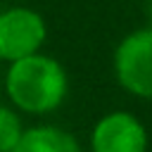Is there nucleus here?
Listing matches in <instances>:
<instances>
[{"mask_svg":"<svg viewBox=\"0 0 152 152\" xmlns=\"http://www.w3.org/2000/svg\"><path fill=\"white\" fill-rule=\"evenodd\" d=\"M2 86L10 102L26 114L43 116L62 107L69 93V76L59 59L36 52L10 62L2 74Z\"/></svg>","mask_w":152,"mask_h":152,"instance_id":"1","label":"nucleus"},{"mask_svg":"<svg viewBox=\"0 0 152 152\" xmlns=\"http://www.w3.org/2000/svg\"><path fill=\"white\" fill-rule=\"evenodd\" d=\"M48 40L45 17L31 7H7L0 12V62H17L40 52Z\"/></svg>","mask_w":152,"mask_h":152,"instance_id":"3","label":"nucleus"},{"mask_svg":"<svg viewBox=\"0 0 152 152\" xmlns=\"http://www.w3.org/2000/svg\"><path fill=\"white\" fill-rule=\"evenodd\" d=\"M90 152H147L145 124L124 109L107 112L90 131Z\"/></svg>","mask_w":152,"mask_h":152,"instance_id":"4","label":"nucleus"},{"mask_svg":"<svg viewBox=\"0 0 152 152\" xmlns=\"http://www.w3.org/2000/svg\"><path fill=\"white\" fill-rule=\"evenodd\" d=\"M0 86H2V71H0Z\"/></svg>","mask_w":152,"mask_h":152,"instance_id":"8","label":"nucleus"},{"mask_svg":"<svg viewBox=\"0 0 152 152\" xmlns=\"http://www.w3.org/2000/svg\"><path fill=\"white\" fill-rule=\"evenodd\" d=\"M116 83L133 97L152 100V26L124 36L112 57Z\"/></svg>","mask_w":152,"mask_h":152,"instance_id":"2","label":"nucleus"},{"mask_svg":"<svg viewBox=\"0 0 152 152\" xmlns=\"http://www.w3.org/2000/svg\"><path fill=\"white\" fill-rule=\"evenodd\" d=\"M147 17H150V26H152V0H150V5H147Z\"/></svg>","mask_w":152,"mask_h":152,"instance_id":"7","label":"nucleus"},{"mask_svg":"<svg viewBox=\"0 0 152 152\" xmlns=\"http://www.w3.org/2000/svg\"><path fill=\"white\" fill-rule=\"evenodd\" d=\"M12 152H83L78 138L59 126L38 124L24 128Z\"/></svg>","mask_w":152,"mask_h":152,"instance_id":"5","label":"nucleus"},{"mask_svg":"<svg viewBox=\"0 0 152 152\" xmlns=\"http://www.w3.org/2000/svg\"><path fill=\"white\" fill-rule=\"evenodd\" d=\"M21 133H24V124L19 114L12 107L0 104V152H12Z\"/></svg>","mask_w":152,"mask_h":152,"instance_id":"6","label":"nucleus"}]
</instances>
